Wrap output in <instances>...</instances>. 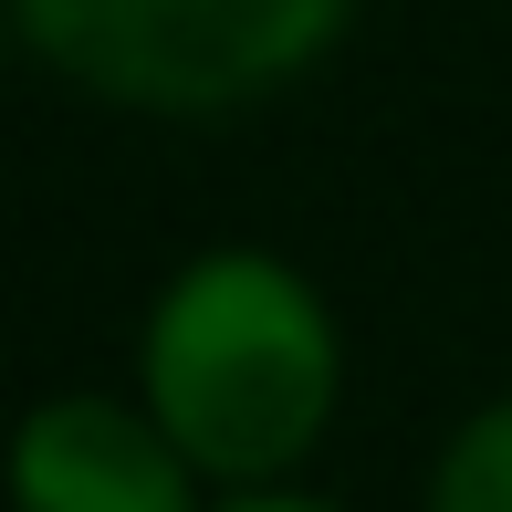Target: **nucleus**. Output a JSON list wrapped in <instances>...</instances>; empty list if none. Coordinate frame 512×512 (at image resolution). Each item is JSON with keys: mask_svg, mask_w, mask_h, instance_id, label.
I'll use <instances>...</instances> for the list:
<instances>
[{"mask_svg": "<svg viewBox=\"0 0 512 512\" xmlns=\"http://www.w3.org/2000/svg\"><path fill=\"white\" fill-rule=\"evenodd\" d=\"M439 512H512V408H481L439 460Z\"/></svg>", "mask_w": 512, "mask_h": 512, "instance_id": "20e7f679", "label": "nucleus"}, {"mask_svg": "<svg viewBox=\"0 0 512 512\" xmlns=\"http://www.w3.org/2000/svg\"><path fill=\"white\" fill-rule=\"evenodd\" d=\"M147 398L199 471L262 481L304 460L335 408V324L283 262L209 251L147 314Z\"/></svg>", "mask_w": 512, "mask_h": 512, "instance_id": "f257e3e1", "label": "nucleus"}, {"mask_svg": "<svg viewBox=\"0 0 512 512\" xmlns=\"http://www.w3.org/2000/svg\"><path fill=\"white\" fill-rule=\"evenodd\" d=\"M21 512H189V450L105 398H53L21 429Z\"/></svg>", "mask_w": 512, "mask_h": 512, "instance_id": "7ed1b4c3", "label": "nucleus"}, {"mask_svg": "<svg viewBox=\"0 0 512 512\" xmlns=\"http://www.w3.org/2000/svg\"><path fill=\"white\" fill-rule=\"evenodd\" d=\"M42 63L95 84L115 105H241L262 84L304 74L345 32L356 0H11Z\"/></svg>", "mask_w": 512, "mask_h": 512, "instance_id": "f03ea898", "label": "nucleus"}, {"mask_svg": "<svg viewBox=\"0 0 512 512\" xmlns=\"http://www.w3.org/2000/svg\"><path fill=\"white\" fill-rule=\"evenodd\" d=\"M241 512H314V502H241Z\"/></svg>", "mask_w": 512, "mask_h": 512, "instance_id": "39448f33", "label": "nucleus"}]
</instances>
